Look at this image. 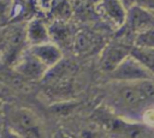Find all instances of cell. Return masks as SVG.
I'll list each match as a JSON object with an SVG mask.
<instances>
[{
	"label": "cell",
	"mask_w": 154,
	"mask_h": 138,
	"mask_svg": "<svg viewBox=\"0 0 154 138\" xmlns=\"http://www.w3.org/2000/svg\"><path fill=\"white\" fill-rule=\"evenodd\" d=\"M96 11L103 22L112 29L118 30L125 26L128 8L120 0H99Z\"/></svg>",
	"instance_id": "obj_6"
},
{
	"label": "cell",
	"mask_w": 154,
	"mask_h": 138,
	"mask_svg": "<svg viewBox=\"0 0 154 138\" xmlns=\"http://www.w3.org/2000/svg\"><path fill=\"white\" fill-rule=\"evenodd\" d=\"M111 82L122 83H142L153 82L154 72L135 55L128 56L114 71L108 74Z\"/></svg>",
	"instance_id": "obj_4"
},
{
	"label": "cell",
	"mask_w": 154,
	"mask_h": 138,
	"mask_svg": "<svg viewBox=\"0 0 154 138\" xmlns=\"http://www.w3.org/2000/svg\"><path fill=\"white\" fill-rule=\"evenodd\" d=\"M134 46L138 50L154 53V28L135 35Z\"/></svg>",
	"instance_id": "obj_13"
},
{
	"label": "cell",
	"mask_w": 154,
	"mask_h": 138,
	"mask_svg": "<svg viewBox=\"0 0 154 138\" xmlns=\"http://www.w3.org/2000/svg\"><path fill=\"white\" fill-rule=\"evenodd\" d=\"M102 47V38L99 34L90 30H81L73 36L72 49L76 55L88 56L97 52Z\"/></svg>",
	"instance_id": "obj_8"
},
{
	"label": "cell",
	"mask_w": 154,
	"mask_h": 138,
	"mask_svg": "<svg viewBox=\"0 0 154 138\" xmlns=\"http://www.w3.org/2000/svg\"><path fill=\"white\" fill-rule=\"evenodd\" d=\"M103 103L113 114L140 122L144 110L154 104V83L111 82L105 90Z\"/></svg>",
	"instance_id": "obj_1"
},
{
	"label": "cell",
	"mask_w": 154,
	"mask_h": 138,
	"mask_svg": "<svg viewBox=\"0 0 154 138\" xmlns=\"http://www.w3.org/2000/svg\"><path fill=\"white\" fill-rule=\"evenodd\" d=\"M125 26L137 35L144 30L154 28V14L140 6L134 5L128 10V18Z\"/></svg>",
	"instance_id": "obj_9"
},
{
	"label": "cell",
	"mask_w": 154,
	"mask_h": 138,
	"mask_svg": "<svg viewBox=\"0 0 154 138\" xmlns=\"http://www.w3.org/2000/svg\"><path fill=\"white\" fill-rule=\"evenodd\" d=\"M135 5L147 10L154 14V0H135Z\"/></svg>",
	"instance_id": "obj_18"
},
{
	"label": "cell",
	"mask_w": 154,
	"mask_h": 138,
	"mask_svg": "<svg viewBox=\"0 0 154 138\" xmlns=\"http://www.w3.org/2000/svg\"><path fill=\"white\" fill-rule=\"evenodd\" d=\"M49 32H51V41L58 44L61 49L63 46H66V43L73 42V37L71 36V31L67 26V23L65 22H55L49 25Z\"/></svg>",
	"instance_id": "obj_12"
},
{
	"label": "cell",
	"mask_w": 154,
	"mask_h": 138,
	"mask_svg": "<svg viewBox=\"0 0 154 138\" xmlns=\"http://www.w3.org/2000/svg\"><path fill=\"white\" fill-rule=\"evenodd\" d=\"M140 122L142 125H144L146 127H148V128L154 127V104L144 110V113L141 116Z\"/></svg>",
	"instance_id": "obj_17"
},
{
	"label": "cell",
	"mask_w": 154,
	"mask_h": 138,
	"mask_svg": "<svg viewBox=\"0 0 154 138\" xmlns=\"http://www.w3.org/2000/svg\"><path fill=\"white\" fill-rule=\"evenodd\" d=\"M13 6V0H0V23H5L11 18Z\"/></svg>",
	"instance_id": "obj_15"
},
{
	"label": "cell",
	"mask_w": 154,
	"mask_h": 138,
	"mask_svg": "<svg viewBox=\"0 0 154 138\" xmlns=\"http://www.w3.org/2000/svg\"><path fill=\"white\" fill-rule=\"evenodd\" d=\"M120 1L126 6V8H128V10L135 5V0H120Z\"/></svg>",
	"instance_id": "obj_19"
},
{
	"label": "cell",
	"mask_w": 154,
	"mask_h": 138,
	"mask_svg": "<svg viewBox=\"0 0 154 138\" xmlns=\"http://www.w3.org/2000/svg\"><path fill=\"white\" fill-rule=\"evenodd\" d=\"M57 0H32L34 6L41 13H51Z\"/></svg>",
	"instance_id": "obj_16"
},
{
	"label": "cell",
	"mask_w": 154,
	"mask_h": 138,
	"mask_svg": "<svg viewBox=\"0 0 154 138\" xmlns=\"http://www.w3.org/2000/svg\"><path fill=\"white\" fill-rule=\"evenodd\" d=\"M8 125L20 138H43L45 132L37 115L24 107H16L8 113Z\"/></svg>",
	"instance_id": "obj_3"
},
{
	"label": "cell",
	"mask_w": 154,
	"mask_h": 138,
	"mask_svg": "<svg viewBox=\"0 0 154 138\" xmlns=\"http://www.w3.org/2000/svg\"><path fill=\"white\" fill-rule=\"evenodd\" d=\"M26 42L30 46H36L51 41L49 26L38 18L31 19L25 26Z\"/></svg>",
	"instance_id": "obj_11"
},
{
	"label": "cell",
	"mask_w": 154,
	"mask_h": 138,
	"mask_svg": "<svg viewBox=\"0 0 154 138\" xmlns=\"http://www.w3.org/2000/svg\"><path fill=\"white\" fill-rule=\"evenodd\" d=\"M131 54H132L131 47H129L128 44L119 41L111 42L101 49L100 59H99L100 70L103 73L109 74Z\"/></svg>",
	"instance_id": "obj_5"
},
{
	"label": "cell",
	"mask_w": 154,
	"mask_h": 138,
	"mask_svg": "<svg viewBox=\"0 0 154 138\" xmlns=\"http://www.w3.org/2000/svg\"><path fill=\"white\" fill-rule=\"evenodd\" d=\"M14 71L28 80H42L48 68L28 48L14 62Z\"/></svg>",
	"instance_id": "obj_7"
},
{
	"label": "cell",
	"mask_w": 154,
	"mask_h": 138,
	"mask_svg": "<svg viewBox=\"0 0 154 138\" xmlns=\"http://www.w3.org/2000/svg\"><path fill=\"white\" fill-rule=\"evenodd\" d=\"M29 49L48 70L58 65L64 59L63 49L52 41L36 46H30Z\"/></svg>",
	"instance_id": "obj_10"
},
{
	"label": "cell",
	"mask_w": 154,
	"mask_h": 138,
	"mask_svg": "<svg viewBox=\"0 0 154 138\" xmlns=\"http://www.w3.org/2000/svg\"><path fill=\"white\" fill-rule=\"evenodd\" d=\"M78 67L70 60H61L58 65L48 70L42 82L45 83L47 94L55 98H69L78 90Z\"/></svg>",
	"instance_id": "obj_2"
},
{
	"label": "cell",
	"mask_w": 154,
	"mask_h": 138,
	"mask_svg": "<svg viewBox=\"0 0 154 138\" xmlns=\"http://www.w3.org/2000/svg\"><path fill=\"white\" fill-rule=\"evenodd\" d=\"M49 14L53 16L55 22L67 23V20L72 16V6L67 0H57Z\"/></svg>",
	"instance_id": "obj_14"
}]
</instances>
